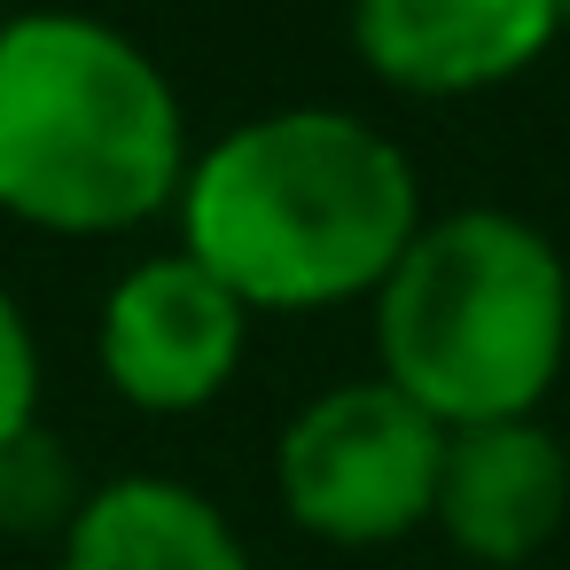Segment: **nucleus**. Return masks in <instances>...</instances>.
<instances>
[{
    "label": "nucleus",
    "instance_id": "f257e3e1",
    "mask_svg": "<svg viewBox=\"0 0 570 570\" xmlns=\"http://www.w3.org/2000/svg\"><path fill=\"white\" fill-rule=\"evenodd\" d=\"M422 235V180L352 110H266L212 141L180 188V250L250 313L375 297Z\"/></svg>",
    "mask_w": 570,
    "mask_h": 570
},
{
    "label": "nucleus",
    "instance_id": "f03ea898",
    "mask_svg": "<svg viewBox=\"0 0 570 570\" xmlns=\"http://www.w3.org/2000/svg\"><path fill=\"white\" fill-rule=\"evenodd\" d=\"M188 188L173 79L95 17L0 32V212L48 235H126Z\"/></svg>",
    "mask_w": 570,
    "mask_h": 570
},
{
    "label": "nucleus",
    "instance_id": "7ed1b4c3",
    "mask_svg": "<svg viewBox=\"0 0 570 570\" xmlns=\"http://www.w3.org/2000/svg\"><path fill=\"white\" fill-rule=\"evenodd\" d=\"M375 360L445 430L531 422L570 360V266L515 212L422 219L375 289Z\"/></svg>",
    "mask_w": 570,
    "mask_h": 570
},
{
    "label": "nucleus",
    "instance_id": "20e7f679",
    "mask_svg": "<svg viewBox=\"0 0 570 570\" xmlns=\"http://www.w3.org/2000/svg\"><path fill=\"white\" fill-rule=\"evenodd\" d=\"M445 422L422 414L399 383H336L274 445V492L297 531L328 547H383L438 515L445 476Z\"/></svg>",
    "mask_w": 570,
    "mask_h": 570
},
{
    "label": "nucleus",
    "instance_id": "39448f33",
    "mask_svg": "<svg viewBox=\"0 0 570 570\" xmlns=\"http://www.w3.org/2000/svg\"><path fill=\"white\" fill-rule=\"evenodd\" d=\"M250 344V305L188 250L141 258L102 305V375L141 414L212 406Z\"/></svg>",
    "mask_w": 570,
    "mask_h": 570
},
{
    "label": "nucleus",
    "instance_id": "423d86ee",
    "mask_svg": "<svg viewBox=\"0 0 570 570\" xmlns=\"http://www.w3.org/2000/svg\"><path fill=\"white\" fill-rule=\"evenodd\" d=\"M570 0H352V48L399 95H484L531 71Z\"/></svg>",
    "mask_w": 570,
    "mask_h": 570
},
{
    "label": "nucleus",
    "instance_id": "0eeeda50",
    "mask_svg": "<svg viewBox=\"0 0 570 570\" xmlns=\"http://www.w3.org/2000/svg\"><path fill=\"white\" fill-rule=\"evenodd\" d=\"M570 515V445L531 414V422H484L445 438V476H438V531L484 562L515 570L531 562Z\"/></svg>",
    "mask_w": 570,
    "mask_h": 570
},
{
    "label": "nucleus",
    "instance_id": "6e6552de",
    "mask_svg": "<svg viewBox=\"0 0 570 570\" xmlns=\"http://www.w3.org/2000/svg\"><path fill=\"white\" fill-rule=\"evenodd\" d=\"M63 570H250V554L196 484L110 476L63 531Z\"/></svg>",
    "mask_w": 570,
    "mask_h": 570
},
{
    "label": "nucleus",
    "instance_id": "1a4fd4ad",
    "mask_svg": "<svg viewBox=\"0 0 570 570\" xmlns=\"http://www.w3.org/2000/svg\"><path fill=\"white\" fill-rule=\"evenodd\" d=\"M79 508H87V484H79L71 453L48 430H32V438H17L0 453V523L9 531H48V523L71 531Z\"/></svg>",
    "mask_w": 570,
    "mask_h": 570
},
{
    "label": "nucleus",
    "instance_id": "9d476101",
    "mask_svg": "<svg viewBox=\"0 0 570 570\" xmlns=\"http://www.w3.org/2000/svg\"><path fill=\"white\" fill-rule=\"evenodd\" d=\"M40 430V344L17 313V297L0 289V453Z\"/></svg>",
    "mask_w": 570,
    "mask_h": 570
},
{
    "label": "nucleus",
    "instance_id": "9b49d317",
    "mask_svg": "<svg viewBox=\"0 0 570 570\" xmlns=\"http://www.w3.org/2000/svg\"><path fill=\"white\" fill-rule=\"evenodd\" d=\"M9 24H17V17H9V0H0V32H9Z\"/></svg>",
    "mask_w": 570,
    "mask_h": 570
}]
</instances>
